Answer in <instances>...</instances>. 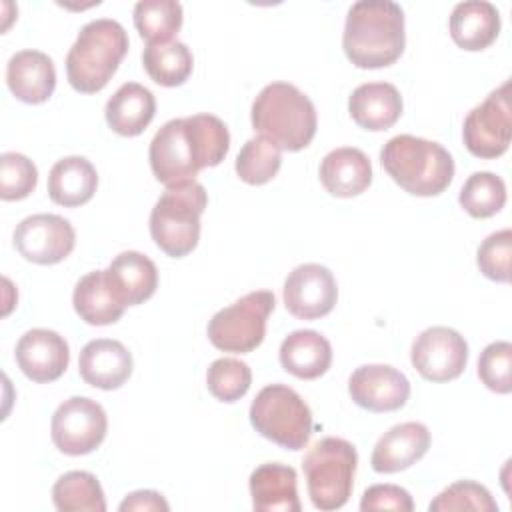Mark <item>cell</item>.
I'll list each match as a JSON object with an SVG mask.
<instances>
[{
  "label": "cell",
  "mask_w": 512,
  "mask_h": 512,
  "mask_svg": "<svg viewBox=\"0 0 512 512\" xmlns=\"http://www.w3.org/2000/svg\"><path fill=\"white\" fill-rule=\"evenodd\" d=\"M228 148L226 124L214 114H194L160 126L150 142L148 160L158 182L176 186L192 182L202 168L218 166Z\"/></svg>",
  "instance_id": "6da1fadb"
},
{
  "label": "cell",
  "mask_w": 512,
  "mask_h": 512,
  "mask_svg": "<svg viewBox=\"0 0 512 512\" xmlns=\"http://www.w3.org/2000/svg\"><path fill=\"white\" fill-rule=\"evenodd\" d=\"M406 46L404 12L392 0H360L348 10L342 48L356 68L394 64Z\"/></svg>",
  "instance_id": "7a4b0ae2"
},
{
  "label": "cell",
  "mask_w": 512,
  "mask_h": 512,
  "mask_svg": "<svg viewBox=\"0 0 512 512\" xmlns=\"http://www.w3.org/2000/svg\"><path fill=\"white\" fill-rule=\"evenodd\" d=\"M250 118L262 138L288 152L306 148L318 128L312 100L288 82L266 84L252 102Z\"/></svg>",
  "instance_id": "3957f363"
},
{
  "label": "cell",
  "mask_w": 512,
  "mask_h": 512,
  "mask_svg": "<svg viewBox=\"0 0 512 512\" xmlns=\"http://www.w3.org/2000/svg\"><path fill=\"white\" fill-rule=\"evenodd\" d=\"M382 168L408 194L438 196L454 178L450 152L432 140L412 134L390 138L380 150Z\"/></svg>",
  "instance_id": "277c9868"
},
{
  "label": "cell",
  "mask_w": 512,
  "mask_h": 512,
  "mask_svg": "<svg viewBox=\"0 0 512 512\" xmlns=\"http://www.w3.org/2000/svg\"><path fill=\"white\" fill-rule=\"evenodd\" d=\"M128 34L112 18H96L84 24L66 56V76L82 94L100 92L116 74L128 52Z\"/></svg>",
  "instance_id": "5b68a950"
},
{
  "label": "cell",
  "mask_w": 512,
  "mask_h": 512,
  "mask_svg": "<svg viewBox=\"0 0 512 512\" xmlns=\"http://www.w3.org/2000/svg\"><path fill=\"white\" fill-rule=\"evenodd\" d=\"M206 204V188L196 180L166 186L150 212V234L156 246L172 258L190 254L200 240V216Z\"/></svg>",
  "instance_id": "8992f818"
},
{
  "label": "cell",
  "mask_w": 512,
  "mask_h": 512,
  "mask_svg": "<svg viewBox=\"0 0 512 512\" xmlns=\"http://www.w3.org/2000/svg\"><path fill=\"white\" fill-rule=\"evenodd\" d=\"M358 454L344 438L326 436L312 444L302 460L308 496L318 510L342 508L354 488Z\"/></svg>",
  "instance_id": "52a82bcc"
},
{
  "label": "cell",
  "mask_w": 512,
  "mask_h": 512,
  "mask_svg": "<svg viewBox=\"0 0 512 512\" xmlns=\"http://www.w3.org/2000/svg\"><path fill=\"white\" fill-rule=\"evenodd\" d=\"M250 424L286 450H302L312 436L310 406L286 384H268L256 394L250 404Z\"/></svg>",
  "instance_id": "ba28073f"
},
{
  "label": "cell",
  "mask_w": 512,
  "mask_h": 512,
  "mask_svg": "<svg viewBox=\"0 0 512 512\" xmlns=\"http://www.w3.org/2000/svg\"><path fill=\"white\" fill-rule=\"evenodd\" d=\"M276 306L270 290H254L218 310L208 322V340L222 352L246 354L266 336V322Z\"/></svg>",
  "instance_id": "9c48e42d"
},
{
  "label": "cell",
  "mask_w": 512,
  "mask_h": 512,
  "mask_svg": "<svg viewBox=\"0 0 512 512\" xmlns=\"http://www.w3.org/2000/svg\"><path fill=\"white\" fill-rule=\"evenodd\" d=\"M512 138L510 80L492 90L486 100L474 106L464 118L462 140L466 150L476 158L502 156Z\"/></svg>",
  "instance_id": "30bf717a"
},
{
  "label": "cell",
  "mask_w": 512,
  "mask_h": 512,
  "mask_svg": "<svg viewBox=\"0 0 512 512\" xmlns=\"http://www.w3.org/2000/svg\"><path fill=\"white\" fill-rule=\"evenodd\" d=\"M108 418L104 408L86 396L64 400L52 414L50 434L54 446L68 456L94 452L106 438Z\"/></svg>",
  "instance_id": "8fae6325"
},
{
  "label": "cell",
  "mask_w": 512,
  "mask_h": 512,
  "mask_svg": "<svg viewBox=\"0 0 512 512\" xmlns=\"http://www.w3.org/2000/svg\"><path fill=\"white\" fill-rule=\"evenodd\" d=\"M410 360L422 378L430 382H448L464 372L468 344L454 328L432 326L414 338Z\"/></svg>",
  "instance_id": "7c38bea8"
},
{
  "label": "cell",
  "mask_w": 512,
  "mask_h": 512,
  "mask_svg": "<svg viewBox=\"0 0 512 512\" xmlns=\"http://www.w3.org/2000/svg\"><path fill=\"white\" fill-rule=\"evenodd\" d=\"M76 244L72 224L58 214H32L14 230L18 254L34 264L50 266L62 262Z\"/></svg>",
  "instance_id": "4fadbf2b"
},
{
  "label": "cell",
  "mask_w": 512,
  "mask_h": 512,
  "mask_svg": "<svg viewBox=\"0 0 512 512\" xmlns=\"http://www.w3.org/2000/svg\"><path fill=\"white\" fill-rule=\"evenodd\" d=\"M336 300V278L322 264H300L284 280L286 310L300 320H316L330 314Z\"/></svg>",
  "instance_id": "5bb4252c"
},
{
  "label": "cell",
  "mask_w": 512,
  "mask_h": 512,
  "mask_svg": "<svg viewBox=\"0 0 512 512\" xmlns=\"http://www.w3.org/2000/svg\"><path fill=\"white\" fill-rule=\"evenodd\" d=\"M350 398L370 412H394L410 396L408 378L388 364L358 366L348 380Z\"/></svg>",
  "instance_id": "9a60e30c"
},
{
  "label": "cell",
  "mask_w": 512,
  "mask_h": 512,
  "mask_svg": "<svg viewBox=\"0 0 512 512\" xmlns=\"http://www.w3.org/2000/svg\"><path fill=\"white\" fill-rule=\"evenodd\" d=\"M70 362V348L64 336L48 328H32L16 344V364L32 382L58 380Z\"/></svg>",
  "instance_id": "2e32d148"
},
{
  "label": "cell",
  "mask_w": 512,
  "mask_h": 512,
  "mask_svg": "<svg viewBox=\"0 0 512 512\" xmlns=\"http://www.w3.org/2000/svg\"><path fill=\"white\" fill-rule=\"evenodd\" d=\"M134 360L128 348L112 338L90 340L78 358L82 380L100 390L120 388L132 374Z\"/></svg>",
  "instance_id": "e0dca14e"
},
{
  "label": "cell",
  "mask_w": 512,
  "mask_h": 512,
  "mask_svg": "<svg viewBox=\"0 0 512 512\" xmlns=\"http://www.w3.org/2000/svg\"><path fill=\"white\" fill-rule=\"evenodd\" d=\"M430 440V430L422 422L396 424L378 438L370 464L380 474L406 470L428 452Z\"/></svg>",
  "instance_id": "ac0fdd59"
},
{
  "label": "cell",
  "mask_w": 512,
  "mask_h": 512,
  "mask_svg": "<svg viewBox=\"0 0 512 512\" xmlns=\"http://www.w3.org/2000/svg\"><path fill=\"white\" fill-rule=\"evenodd\" d=\"M6 84L20 102H46L56 88L52 58L40 50H20L12 54L6 64Z\"/></svg>",
  "instance_id": "d6986e66"
},
{
  "label": "cell",
  "mask_w": 512,
  "mask_h": 512,
  "mask_svg": "<svg viewBox=\"0 0 512 512\" xmlns=\"http://www.w3.org/2000/svg\"><path fill=\"white\" fill-rule=\"evenodd\" d=\"M104 274L112 294L124 308L146 302L158 288L156 264L134 250L120 252Z\"/></svg>",
  "instance_id": "ffe728a7"
},
{
  "label": "cell",
  "mask_w": 512,
  "mask_h": 512,
  "mask_svg": "<svg viewBox=\"0 0 512 512\" xmlns=\"http://www.w3.org/2000/svg\"><path fill=\"white\" fill-rule=\"evenodd\" d=\"M402 96L390 82H366L352 90L348 112L352 120L370 132L388 130L402 116Z\"/></svg>",
  "instance_id": "44dd1931"
},
{
  "label": "cell",
  "mask_w": 512,
  "mask_h": 512,
  "mask_svg": "<svg viewBox=\"0 0 512 512\" xmlns=\"http://www.w3.org/2000/svg\"><path fill=\"white\" fill-rule=\"evenodd\" d=\"M320 182L332 196L352 198L368 190L372 184L370 158L352 146H342L328 152L320 162Z\"/></svg>",
  "instance_id": "7402d4cb"
},
{
  "label": "cell",
  "mask_w": 512,
  "mask_h": 512,
  "mask_svg": "<svg viewBox=\"0 0 512 512\" xmlns=\"http://www.w3.org/2000/svg\"><path fill=\"white\" fill-rule=\"evenodd\" d=\"M256 512H300L296 470L280 462L260 464L248 480Z\"/></svg>",
  "instance_id": "603a6c76"
},
{
  "label": "cell",
  "mask_w": 512,
  "mask_h": 512,
  "mask_svg": "<svg viewBox=\"0 0 512 512\" xmlns=\"http://www.w3.org/2000/svg\"><path fill=\"white\" fill-rule=\"evenodd\" d=\"M448 26L456 46L468 52H478L498 38L500 12L486 0H466L454 6Z\"/></svg>",
  "instance_id": "cb8c5ba5"
},
{
  "label": "cell",
  "mask_w": 512,
  "mask_h": 512,
  "mask_svg": "<svg viewBox=\"0 0 512 512\" xmlns=\"http://www.w3.org/2000/svg\"><path fill=\"white\" fill-rule=\"evenodd\" d=\"M280 364L300 380H316L332 364V346L316 330H294L280 344Z\"/></svg>",
  "instance_id": "d4e9b609"
},
{
  "label": "cell",
  "mask_w": 512,
  "mask_h": 512,
  "mask_svg": "<svg viewBox=\"0 0 512 512\" xmlns=\"http://www.w3.org/2000/svg\"><path fill=\"white\" fill-rule=\"evenodd\" d=\"M156 114L154 94L138 82L122 84L106 102L104 116L110 130L120 136H138Z\"/></svg>",
  "instance_id": "484cf974"
},
{
  "label": "cell",
  "mask_w": 512,
  "mask_h": 512,
  "mask_svg": "<svg viewBox=\"0 0 512 512\" xmlns=\"http://www.w3.org/2000/svg\"><path fill=\"white\" fill-rule=\"evenodd\" d=\"M98 186V172L84 156L60 158L48 174V196L54 204L76 208L86 204Z\"/></svg>",
  "instance_id": "4316f807"
},
{
  "label": "cell",
  "mask_w": 512,
  "mask_h": 512,
  "mask_svg": "<svg viewBox=\"0 0 512 512\" xmlns=\"http://www.w3.org/2000/svg\"><path fill=\"white\" fill-rule=\"evenodd\" d=\"M72 304L76 314L92 326L114 324L122 318L124 306L112 294L104 270L88 272L78 280L72 294Z\"/></svg>",
  "instance_id": "83f0119b"
},
{
  "label": "cell",
  "mask_w": 512,
  "mask_h": 512,
  "mask_svg": "<svg viewBox=\"0 0 512 512\" xmlns=\"http://www.w3.org/2000/svg\"><path fill=\"white\" fill-rule=\"evenodd\" d=\"M142 64L148 76L160 86H180L194 68V56L184 42L148 44L142 52Z\"/></svg>",
  "instance_id": "f1b7e54d"
},
{
  "label": "cell",
  "mask_w": 512,
  "mask_h": 512,
  "mask_svg": "<svg viewBox=\"0 0 512 512\" xmlns=\"http://www.w3.org/2000/svg\"><path fill=\"white\" fill-rule=\"evenodd\" d=\"M52 500L60 512H104L106 498L94 474L72 470L60 476L52 488Z\"/></svg>",
  "instance_id": "f546056e"
},
{
  "label": "cell",
  "mask_w": 512,
  "mask_h": 512,
  "mask_svg": "<svg viewBox=\"0 0 512 512\" xmlns=\"http://www.w3.org/2000/svg\"><path fill=\"white\" fill-rule=\"evenodd\" d=\"M182 20V4L176 0H140L134 6V26L148 44L172 42Z\"/></svg>",
  "instance_id": "4dcf8cb0"
},
{
  "label": "cell",
  "mask_w": 512,
  "mask_h": 512,
  "mask_svg": "<svg viewBox=\"0 0 512 512\" xmlns=\"http://www.w3.org/2000/svg\"><path fill=\"white\" fill-rule=\"evenodd\" d=\"M458 202L472 218H490L506 204V184L494 172H474L464 182Z\"/></svg>",
  "instance_id": "1f68e13d"
},
{
  "label": "cell",
  "mask_w": 512,
  "mask_h": 512,
  "mask_svg": "<svg viewBox=\"0 0 512 512\" xmlns=\"http://www.w3.org/2000/svg\"><path fill=\"white\" fill-rule=\"evenodd\" d=\"M280 152L282 150L278 146H274L270 140L262 136L250 138L236 156V164H234L236 174L246 184H252V186L266 184L278 174L282 166Z\"/></svg>",
  "instance_id": "d6a6232c"
},
{
  "label": "cell",
  "mask_w": 512,
  "mask_h": 512,
  "mask_svg": "<svg viewBox=\"0 0 512 512\" xmlns=\"http://www.w3.org/2000/svg\"><path fill=\"white\" fill-rule=\"evenodd\" d=\"M252 384L250 366L238 358H218L208 366L206 386L220 402L240 400Z\"/></svg>",
  "instance_id": "836d02e7"
},
{
  "label": "cell",
  "mask_w": 512,
  "mask_h": 512,
  "mask_svg": "<svg viewBox=\"0 0 512 512\" xmlns=\"http://www.w3.org/2000/svg\"><path fill=\"white\" fill-rule=\"evenodd\" d=\"M430 512H450V510H478V512H498V504L486 486L472 480H458L442 490L430 504Z\"/></svg>",
  "instance_id": "e575fe53"
},
{
  "label": "cell",
  "mask_w": 512,
  "mask_h": 512,
  "mask_svg": "<svg viewBox=\"0 0 512 512\" xmlns=\"http://www.w3.org/2000/svg\"><path fill=\"white\" fill-rule=\"evenodd\" d=\"M38 184V170L30 158L18 152H4L0 156V198L22 200L34 192Z\"/></svg>",
  "instance_id": "d590c367"
},
{
  "label": "cell",
  "mask_w": 512,
  "mask_h": 512,
  "mask_svg": "<svg viewBox=\"0 0 512 512\" xmlns=\"http://www.w3.org/2000/svg\"><path fill=\"white\" fill-rule=\"evenodd\" d=\"M478 378L482 384L498 394L512 390V344L498 340L488 344L478 356Z\"/></svg>",
  "instance_id": "8d00e7d4"
},
{
  "label": "cell",
  "mask_w": 512,
  "mask_h": 512,
  "mask_svg": "<svg viewBox=\"0 0 512 512\" xmlns=\"http://www.w3.org/2000/svg\"><path fill=\"white\" fill-rule=\"evenodd\" d=\"M510 256H512V230L504 228L490 234L476 252L480 272L494 282H510Z\"/></svg>",
  "instance_id": "74e56055"
},
{
  "label": "cell",
  "mask_w": 512,
  "mask_h": 512,
  "mask_svg": "<svg viewBox=\"0 0 512 512\" xmlns=\"http://www.w3.org/2000/svg\"><path fill=\"white\" fill-rule=\"evenodd\" d=\"M414 502L408 490L396 484H374L364 490L360 500V510H396V512H412Z\"/></svg>",
  "instance_id": "f35d334b"
},
{
  "label": "cell",
  "mask_w": 512,
  "mask_h": 512,
  "mask_svg": "<svg viewBox=\"0 0 512 512\" xmlns=\"http://www.w3.org/2000/svg\"><path fill=\"white\" fill-rule=\"evenodd\" d=\"M120 512H152V510H162L168 512L170 504L164 500V496L156 490H138L128 494L122 502H120Z\"/></svg>",
  "instance_id": "ab89813d"
}]
</instances>
